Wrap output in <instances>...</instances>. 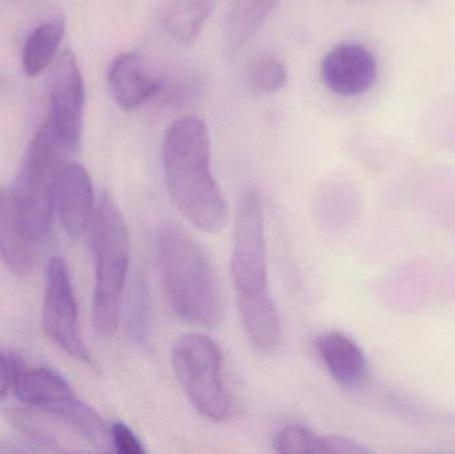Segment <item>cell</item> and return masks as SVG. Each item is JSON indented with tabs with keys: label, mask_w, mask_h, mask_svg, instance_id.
<instances>
[{
	"label": "cell",
	"mask_w": 455,
	"mask_h": 454,
	"mask_svg": "<svg viewBox=\"0 0 455 454\" xmlns=\"http://www.w3.org/2000/svg\"><path fill=\"white\" fill-rule=\"evenodd\" d=\"M249 83L261 92L272 93L283 90L288 83V69L275 55L257 56L248 67Z\"/></svg>",
	"instance_id": "cell-20"
},
{
	"label": "cell",
	"mask_w": 455,
	"mask_h": 454,
	"mask_svg": "<svg viewBox=\"0 0 455 454\" xmlns=\"http://www.w3.org/2000/svg\"><path fill=\"white\" fill-rule=\"evenodd\" d=\"M42 322L45 335L56 346L74 359L92 364V357L80 335L71 277L61 258H52L48 263Z\"/></svg>",
	"instance_id": "cell-7"
},
{
	"label": "cell",
	"mask_w": 455,
	"mask_h": 454,
	"mask_svg": "<svg viewBox=\"0 0 455 454\" xmlns=\"http://www.w3.org/2000/svg\"><path fill=\"white\" fill-rule=\"evenodd\" d=\"M173 370L195 410L224 423L235 413V400L224 378V354L219 344L203 333H187L173 343Z\"/></svg>",
	"instance_id": "cell-5"
},
{
	"label": "cell",
	"mask_w": 455,
	"mask_h": 454,
	"mask_svg": "<svg viewBox=\"0 0 455 454\" xmlns=\"http://www.w3.org/2000/svg\"><path fill=\"white\" fill-rule=\"evenodd\" d=\"M157 260L168 303L179 319L212 328L223 315L219 283L199 243L176 223L157 234Z\"/></svg>",
	"instance_id": "cell-2"
},
{
	"label": "cell",
	"mask_w": 455,
	"mask_h": 454,
	"mask_svg": "<svg viewBox=\"0 0 455 454\" xmlns=\"http://www.w3.org/2000/svg\"><path fill=\"white\" fill-rule=\"evenodd\" d=\"M51 123L68 151L82 144L84 83L76 58L64 51L53 67L50 85Z\"/></svg>",
	"instance_id": "cell-8"
},
{
	"label": "cell",
	"mask_w": 455,
	"mask_h": 454,
	"mask_svg": "<svg viewBox=\"0 0 455 454\" xmlns=\"http://www.w3.org/2000/svg\"><path fill=\"white\" fill-rule=\"evenodd\" d=\"M317 434L301 426H288L278 432L273 447L278 453L318 454Z\"/></svg>",
	"instance_id": "cell-21"
},
{
	"label": "cell",
	"mask_w": 455,
	"mask_h": 454,
	"mask_svg": "<svg viewBox=\"0 0 455 454\" xmlns=\"http://www.w3.org/2000/svg\"><path fill=\"white\" fill-rule=\"evenodd\" d=\"M66 151L51 120L37 130L24 155L12 196L32 240L47 236L55 211L59 179Z\"/></svg>",
	"instance_id": "cell-4"
},
{
	"label": "cell",
	"mask_w": 455,
	"mask_h": 454,
	"mask_svg": "<svg viewBox=\"0 0 455 454\" xmlns=\"http://www.w3.org/2000/svg\"><path fill=\"white\" fill-rule=\"evenodd\" d=\"M241 320L251 344L259 351H272L280 340V317L269 293L238 296Z\"/></svg>",
	"instance_id": "cell-15"
},
{
	"label": "cell",
	"mask_w": 455,
	"mask_h": 454,
	"mask_svg": "<svg viewBox=\"0 0 455 454\" xmlns=\"http://www.w3.org/2000/svg\"><path fill=\"white\" fill-rule=\"evenodd\" d=\"M13 386L19 402L35 410L61 420L82 400L69 384L48 368H27L20 360H12Z\"/></svg>",
	"instance_id": "cell-10"
},
{
	"label": "cell",
	"mask_w": 455,
	"mask_h": 454,
	"mask_svg": "<svg viewBox=\"0 0 455 454\" xmlns=\"http://www.w3.org/2000/svg\"><path fill=\"white\" fill-rule=\"evenodd\" d=\"M278 0H232L224 29L228 58L237 55L261 28Z\"/></svg>",
	"instance_id": "cell-16"
},
{
	"label": "cell",
	"mask_w": 455,
	"mask_h": 454,
	"mask_svg": "<svg viewBox=\"0 0 455 454\" xmlns=\"http://www.w3.org/2000/svg\"><path fill=\"white\" fill-rule=\"evenodd\" d=\"M371 448L349 437L326 434L318 437V454H369Z\"/></svg>",
	"instance_id": "cell-22"
},
{
	"label": "cell",
	"mask_w": 455,
	"mask_h": 454,
	"mask_svg": "<svg viewBox=\"0 0 455 454\" xmlns=\"http://www.w3.org/2000/svg\"><path fill=\"white\" fill-rule=\"evenodd\" d=\"M230 274L238 296L267 292L264 211L256 191H246L237 204Z\"/></svg>",
	"instance_id": "cell-6"
},
{
	"label": "cell",
	"mask_w": 455,
	"mask_h": 454,
	"mask_svg": "<svg viewBox=\"0 0 455 454\" xmlns=\"http://www.w3.org/2000/svg\"><path fill=\"white\" fill-rule=\"evenodd\" d=\"M317 352L331 378L344 388H358L368 378L363 349L341 332H326L317 340Z\"/></svg>",
	"instance_id": "cell-13"
},
{
	"label": "cell",
	"mask_w": 455,
	"mask_h": 454,
	"mask_svg": "<svg viewBox=\"0 0 455 454\" xmlns=\"http://www.w3.org/2000/svg\"><path fill=\"white\" fill-rule=\"evenodd\" d=\"M213 8L212 0H188L168 12L164 20L165 29L175 42L192 44L204 28Z\"/></svg>",
	"instance_id": "cell-19"
},
{
	"label": "cell",
	"mask_w": 455,
	"mask_h": 454,
	"mask_svg": "<svg viewBox=\"0 0 455 454\" xmlns=\"http://www.w3.org/2000/svg\"><path fill=\"white\" fill-rule=\"evenodd\" d=\"M10 386V367L7 360L0 354V400L7 394Z\"/></svg>",
	"instance_id": "cell-24"
},
{
	"label": "cell",
	"mask_w": 455,
	"mask_h": 454,
	"mask_svg": "<svg viewBox=\"0 0 455 454\" xmlns=\"http://www.w3.org/2000/svg\"><path fill=\"white\" fill-rule=\"evenodd\" d=\"M91 247L95 259L93 324L99 336L112 338L119 327L131 242L124 216L107 192L101 195L93 213Z\"/></svg>",
	"instance_id": "cell-3"
},
{
	"label": "cell",
	"mask_w": 455,
	"mask_h": 454,
	"mask_svg": "<svg viewBox=\"0 0 455 454\" xmlns=\"http://www.w3.org/2000/svg\"><path fill=\"white\" fill-rule=\"evenodd\" d=\"M109 442L114 445L115 450L120 454H143L146 452L140 440L131 431L130 426L124 423L112 424L109 428Z\"/></svg>",
	"instance_id": "cell-23"
},
{
	"label": "cell",
	"mask_w": 455,
	"mask_h": 454,
	"mask_svg": "<svg viewBox=\"0 0 455 454\" xmlns=\"http://www.w3.org/2000/svg\"><path fill=\"white\" fill-rule=\"evenodd\" d=\"M108 85L112 98L124 111H135L159 91L156 80L148 74L140 56L120 53L109 67Z\"/></svg>",
	"instance_id": "cell-12"
},
{
	"label": "cell",
	"mask_w": 455,
	"mask_h": 454,
	"mask_svg": "<svg viewBox=\"0 0 455 454\" xmlns=\"http://www.w3.org/2000/svg\"><path fill=\"white\" fill-rule=\"evenodd\" d=\"M320 72L329 91L342 98H357L373 88L379 76V64L365 45L345 42L323 56Z\"/></svg>",
	"instance_id": "cell-9"
},
{
	"label": "cell",
	"mask_w": 455,
	"mask_h": 454,
	"mask_svg": "<svg viewBox=\"0 0 455 454\" xmlns=\"http://www.w3.org/2000/svg\"><path fill=\"white\" fill-rule=\"evenodd\" d=\"M125 331L131 340L148 349L152 341V301L148 284L141 275L133 279L124 307Z\"/></svg>",
	"instance_id": "cell-17"
},
{
	"label": "cell",
	"mask_w": 455,
	"mask_h": 454,
	"mask_svg": "<svg viewBox=\"0 0 455 454\" xmlns=\"http://www.w3.org/2000/svg\"><path fill=\"white\" fill-rule=\"evenodd\" d=\"M56 204L66 234L79 239L92 223L95 213L92 180L83 165L67 163L59 179Z\"/></svg>",
	"instance_id": "cell-11"
},
{
	"label": "cell",
	"mask_w": 455,
	"mask_h": 454,
	"mask_svg": "<svg viewBox=\"0 0 455 454\" xmlns=\"http://www.w3.org/2000/svg\"><path fill=\"white\" fill-rule=\"evenodd\" d=\"M63 35V20L40 24L29 34L23 50V69L27 76L36 77L50 66Z\"/></svg>",
	"instance_id": "cell-18"
},
{
	"label": "cell",
	"mask_w": 455,
	"mask_h": 454,
	"mask_svg": "<svg viewBox=\"0 0 455 454\" xmlns=\"http://www.w3.org/2000/svg\"><path fill=\"white\" fill-rule=\"evenodd\" d=\"M31 240L12 194L0 189V258L15 275L23 276L32 269Z\"/></svg>",
	"instance_id": "cell-14"
},
{
	"label": "cell",
	"mask_w": 455,
	"mask_h": 454,
	"mask_svg": "<svg viewBox=\"0 0 455 454\" xmlns=\"http://www.w3.org/2000/svg\"><path fill=\"white\" fill-rule=\"evenodd\" d=\"M163 171L183 218L205 234L223 231L228 205L213 175L210 131L200 117L187 115L170 125L163 141Z\"/></svg>",
	"instance_id": "cell-1"
}]
</instances>
